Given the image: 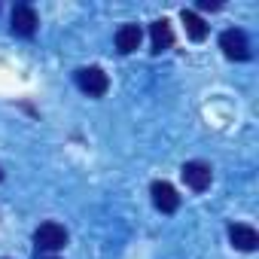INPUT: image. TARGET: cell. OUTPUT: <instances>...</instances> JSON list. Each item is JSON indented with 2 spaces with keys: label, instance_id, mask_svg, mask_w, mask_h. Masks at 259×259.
Wrapping results in <instances>:
<instances>
[{
  "label": "cell",
  "instance_id": "7c38bea8",
  "mask_svg": "<svg viewBox=\"0 0 259 259\" xmlns=\"http://www.w3.org/2000/svg\"><path fill=\"white\" fill-rule=\"evenodd\" d=\"M0 180H4V171H0Z\"/></svg>",
  "mask_w": 259,
  "mask_h": 259
},
{
  "label": "cell",
  "instance_id": "7a4b0ae2",
  "mask_svg": "<svg viewBox=\"0 0 259 259\" xmlns=\"http://www.w3.org/2000/svg\"><path fill=\"white\" fill-rule=\"evenodd\" d=\"M220 49H223L226 58H232V61H247V58H250V40H247V34L238 31V28L223 31V37H220Z\"/></svg>",
  "mask_w": 259,
  "mask_h": 259
},
{
  "label": "cell",
  "instance_id": "277c9868",
  "mask_svg": "<svg viewBox=\"0 0 259 259\" xmlns=\"http://www.w3.org/2000/svg\"><path fill=\"white\" fill-rule=\"evenodd\" d=\"M34 244H37L40 250H61V247L67 244V232H64V226H58V223H43V226L34 232Z\"/></svg>",
  "mask_w": 259,
  "mask_h": 259
},
{
  "label": "cell",
  "instance_id": "6da1fadb",
  "mask_svg": "<svg viewBox=\"0 0 259 259\" xmlns=\"http://www.w3.org/2000/svg\"><path fill=\"white\" fill-rule=\"evenodd\" d=\"M76 85H79V92H85L89 98H101V95H107V89H110V79H107V73L101 70V67H79L76 70Z\"/></svg>",
  "mask_w": 259,
  "mask_h": 259
},
{
  "label": "cell",
  "instance_id": "52a82bcc",
  "mask_svg": "<svg viewBox=\"0 0 259 259\" xmlns=\"http://www.w3.org/2000/svg\"><path fill=\"white\" fill-rule=\"evenodd\" d=\"M229 241H232V247H238V250L250 253V250H256V244H259V235H256V229H253V226L235 223V226H229Z\"/></svg>",
  "mask_w": 259,
  "mask_h": 259
},
{
  "label": "cell",
  "instance_id": "8fae6325",
  "mask_svg": "<svg viewBox=\"0 0 259 259\" xmlns=\"http://www.w3.org/2000/svg\"><path fill=\"white\" fill-rule=\"evenodd\" d=\"M201 10H220V4H213V0H201Z\"/></svg>",
  "mask_w": 259,
  "mask_h": 259
},
{
  "label": "cell",
  "instance_id": "ba28073f",
  "mask_svg": "<svg viewBox=\"0 0 259 259\" xmlns=\"http://www.w3.org/2000/svg\"><path fill=\"white\" fill-rule=\"evenodd\" d=\"M141 40H144V31H141L138 25H122V28L116 31V49H119L122 55L138 52V49H141Z\"/></svg>",
  "mask_w": 259,
  "mask_h": 259
},
{
  "label": "cell",
  "instance_id": "8992f818",
  "mask_svg": "<svg viewBox=\"0 0 259 259\" xmlns=\"http://www.w3.org/2000/svg\"><path fill=\"white\" fill-rule=\"evenodd\" d=\"M150 192H153V204H156L162 213H174V210L180 207V195H177V189H174L168 180H156Z\"/></svg>",
  "mask_w": 259,
  "mask_h": 259
},
{
  "label": "cell",
  "instance_id": "3957f363",
  "mask_svg": "<svg viewBox=\"0 0 259 259\" xmlns=\"http://www.w3.org/2000/svg\"><path fill=\"white\" fill-rule=\"evenodd\" d=\"M180 174H183V183H186L192 192H204V189L210 186V180H213L210 165H207V162H198V159H195V162H186Z\"/></svg>",
  "mask_w": 259,
  "mask_h": 259
},
{
  "label": "cell",
  "instance_id": "9c48e42d",
  "mask_svg": "<svg viewBox=\"0 0 259 259\" xmlns=\"http://www.w3.org/2000/svg\"><path fill=\"white\" fill-rule=\"evenodd\" d=\"M150 37H153V52H168L174 46V31L168 25V19H159L150 25Z\"/></svg>",
  "mask_w": 259,
  "mask_h": 259
},
{
  "label": "cell",
  "instance_id": "5b68a950",
  "mask_svg": "<svg viewBox=\"0 0 259 259\" xmlns=\"http://www.w3.org/2000/svg\"><path fill=\"white\" fill-rule=\"evenodd\" d=\"M37 25H40V19H37L34 7L22 4V7H16V10H13V25H10V28H13V34H16V37H34Z\"/></svg>",
  "mask_w": 259,
  "mask_h": 259
},
{
  "label": "cell",
  "instance_id": "30bf717a",
  "mask_svg": "<svg viewBox=\"0 0 259 259\" xmlns=\"http://www.w3.org/2000/svg\"><path fill=\"white\" fill-rule=\"evenodd\" d=\"M180 19H183V25H186V34H189V40L201 43V40L207 37V25H204V19H198L192 10H183V13H180Z\"/></svg>",
  "mask_w": 259,
  "mask_h": 259
}]
</instances>
